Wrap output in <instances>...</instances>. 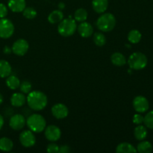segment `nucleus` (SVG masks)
Returning a JSON list of instances; mask_svg holds the SVG:
<instances>
[{
	"mask_svg": "<svg viewBox=\"0 0 153 153\" xmlns=\"http://www.w3.org/2000/svg\"><path fill=\"white\" fill-rule=\"evenodd\" d=\"M26 102L28 107L34 111H41L46 108L48 99L44 93L39 91H31L28 94Z\"/></svg>",
	"mask_w": 153,
	"mask_h": 153,
	"instance_id": "f257e3e1",
	"label": "nucleus"
},
{
	"mask_svg": "<svg viewBox=\"0 0 153 153\" xmlns=\"http://www.w3.org/2000/svg\"><path fill=\"white\" fill-rule=\"evenodd\" d=\"M116 18L111 13H102L97 20V27L103 32H109L116 26Z\"/></svg>",
	"mask_w": 153,
	"mask_h": 153,
	"instance_id": "f03ea898",
	"label": "nucleus"
},
{
	"mask_svg": "<svg viewBox=\"0 0 153 153\" xmlns=\"http://www.w3.org/2000/svg\"><path fill=\"white\" fill-rule=\"evenodd\" d=\"M28 128L34 133H40L44 131L46 127V121L42 115L33 114L30 115L26 120Z\"/></svg>",
	"mask_w": 153,
	"mask_h": 153,
	"instance_id": "7ed1b4c3",
	"label": "nucleus"
},
{
	"mask_svg": "<svg viewBox=\"0 0 153 153\" xmlns=\"http://www.w3.org/2000/svg\"><path fill=\"white\" fill-rule=\"evenodd\" d=\"M77 29V25L74 19L72 17L63 19L58 24V31L63 37H70L73 35Z\"/></svg>",
	"mask_w": 153,
	"mask_h": 153,
	"instance_id": "20e7f679",
	"label": "nucleus"
},
{
	"mask_svg": "<svg viewBox=\"0 0 153 153\" xmlns=\"http://www.w3.org/2000/svg\"><path fill=\"white\" fill-rule=\"evenodd\" d=\"M148 63L147 58L143 53L136 52L131 54L128 59V64L131 70H140L146 67Z\"/></svg>",
	"mask_w": 153,
	"mask_h": 153,
	"instance_id": "39448f33",
	"label": "nucleus"
},
{
	"mask_svg": "<svg viewBox=\"0 0 153 153\" xmlns=\"http://www.w3.org/2000/svg\"><path fill=\"white\" fill-rule=\"evenodd\" d=\"M14 32V25L13 22L8 19L1 18L0 19V37L7 39L11 37Z\"/></svg>",
	"mask_w": 153,
	"mask_h": 153,
	"instance_id": "423d86ee",
	"label": "nucleus"
},
{
	"mask_svg": "<svg viewBox=\"0 0 153 153\" xmlns=\"http://www.w3.org/2000/svg\"><path fill=\"white\" fill-rule=\"evenodd\" d=\"M29 49V44L25 39H18L12 45V52L18 56H23Z\"/></svg>",
	"mask_w": 153,
	"mask_h": 153,
	"instance_id": "0eeeda50",
	"label": "nucleus"
},
{
	"mask_svg": "<svg viewBox=\"0 0 153 153\" xmlns=\"http://www.w3.org/2000/svg\"><path fill=\"white\" fill-rule=\"evenodd\" d=\"M19 142L22 146L25 148H29L35 144L36 137L32 131L25 130L21 132L19 135Z\"/></svg>",
	"mask_w": 153,
	"mask_h": 153,
	"instance_id": "6e6552de",
	"label": "nucleus"
},
{
	"mask_svg": "<svg viewBox=\"0 0 153 153\" xmlns=\"http://www.w3.org/2000/svg\"><path fill=\"white\" fill-rule=\"evenodd\" d=\"M133 108L138 113H144L149 110V103L147 99L143 96H137L133 100Z\"/></svg>",
	"mask_w": 153,
	"mask_h": 153,
	"instance_id": "1a4fd4ad",
	"label": "nucleus"
},
{
	"mask_svg": "<svg viewBox=\"0 0 153 153\" xmlns=\"http://www.w3.org/2000/svg\"><path fill=\"white\" fill-rule=\"evenodd\" d=\"M44 130L45 137L49 141L55 142L61 138V131L59 127L55 125H50L46 127Z\"/></svg>",
	"mask_w": 153,
	"mask_h": 153,
	"instance_id": "9d476101",
	"label": "nucleus"
},
{
	"mask_svg": "<svg viewBox=\"0 0 153 153\" xmlns=\"http://www.w3.org/2000/svg\"><path fill=\"white\" fill-rule=\"evenodd\" d=\"M26 124V120L23 115L19 114H14L10 118L9 120V126L12 129L15 131H19V130L22 129L24 126Z\"/></svg>",
	"mask_w": 153,
	"mask_h": 153,
	"instance_id": "9b49d317",
	"label": "nucleus"
},
{
	"mask_svg": "<svg viewBox=\"0 0 153 153\" xmlns=\"http://www.w3.org/2000/svg\"><path fill=\"white\" fill-rule=\"evenodd\" d=\"M52 114L56 119H64L69 114L68 108L63 103H57L52 106Z\"/></svg>",
	"mask_w": 153,
	"mask_h": 153,
	"instance_id": "f8f14e48",
	"label": "nucleus"
},
{
	"mask_svg": "<svg viewBox=\"0 0 153 153\" xmlns=\"http://www.w3.org/2000/svg\"><path fill=\"white\" fill-rule=\"evenodd\" d=\"M77 30L79 35L85 38L90 37L94 34V28H93L92 25L85 21L80 22L79 25L77 27Z\"/></svg>",
	"mask_w": 153,
	"mask_h": 153,
	"instance_id": "ddd939ff",
	"label": "nucleus"
},
{
	"mask_svg": "<svg viewBox=\"0 0 153 153\" xmlns=\"http://www.w3.org/2000/svg\"><path fill=\"white\" fill-rule=\"evenodd\" d=\"M7 5L11 11L20 13L26 7V1L25 0H8Z\"/></svg>",
	"mask_w": 153,
	"mask_h": 153,
	"instance_id": "4468645a",
	"label": "nucleus"
},
{
	"mask_svg": "<svg viewBox=\"0 0 153 153\" xmlns=\"http://www.w3.org/2000/svg\"><path fill=\"white\" fill-rule=\"evenodd\" d=\"M92 7L97 13H105L108 7V0H93Z\"/></svg>",
	"mask_w": 153,
	"mask_h": 153,
	"instance_id": "2eb2a0df",
	"label": "nucleus"
},
{
	"mask_svg": "<svg viewBox=\"0 0 153 153\" xmlns=\"http://www.w3.org/2000/svg\"><path fill=\"white\" fill-rule=\"evenodd\" d=\"M25 102H26V97L22 93H14L10 97V103L14 107H22L25 105Z\"/></svg>",
	"mask_w": 153,
	"mask_h": 153,
	"instance_id": "dca6fc26",
	"label": "nucleus"
},
{
	"mask_svg": "<svg viewBox=\"0 0 153 153\" xmlns=\"http://www.w3.org/2000/svg\"><path fill=\"white\" fill-rule=\"evenodd\" d=\"M111 61L114 65L117 67H122L126 64V59L125 55L120 52H114L111 56Z\"/></svg>",
	"mask_w": 153,
	"mask_h": 153,
	"instance_id": "f3484780",
	"label": "nucleus"
},
{
	"mask_svg": "<svg viewBox=\"0 0 153 153\" xmlns=\"http://www.w3.org/2000/svg\"><path fill=\"white\" fill-rule=\"evenodd\" d=\"M12 68L8 61L0 60V77L7 78L11 73Z\"/></svg>",
	"mask_w": 153,
	"mask_h": 153,
	"instance_id": "a211bd4d",
	"label": "nucleus"
},
{
	"mask_svg": "<svg viewBox=\"0 0 153 153\" xmlns=\"http://www.w3.org/2000/svg\"><path fill=\"white\" fill-rule=\"evenodd\" d=\"M136 152L137 149H135V147L127 142L120 143L116 148V152L117 153H132Z\"/></svg>",
	"mask_w": 153,
	"mask_h": 153,
	"instance_id": "6ab92c4d",
	"label": "nucleus"
},
{
	"mask_svg": "<svg viewBox=\"0 0 153 153\" xmlns=\"http://www.w3.org/2000/svg\"><path fill=\"white\" fill-rule=\"evenodd\" d=\"M64 19V13L61 10H55L48 16V21L51 24L59 23Z\"/></svg>",
	"mask_w": 153,
	"mask_h": 153,
	"instance_id": "aec40b11",
	"label": "nucleus"
},
{
	"mask_svg": "<svg viewBox=\"0 0 153 153\" xmlns=\"http://www.w3.org/2000/svg\"><path fill=\"white\" fill-rule=\"evenodd\" d=\"M134 137L137 140H143L147 136V129L146 126H143L141 124L137 125L134 130Z\"/></svg>",
	"mask_w": 153,
	"mask_h": 153,
	"instance_id": "412c9836",
	"label": "nucleus"
},
{
	"mask_svg": "<svg viewBox=\"0 0 153 153\" xmlns=\"http://www.w3.org/2000/svg\"><path fill=\"white\" fill-rule=\"evenodd\" d=\"M13 147V143L8 137H1L0 139V150L3 152H10Z\"/></svg>",
	"mask_w": 153,
	"mask_h": 153,
	"instance_id": "4be33fe9",
	"label": "nucleus"
},
{
	"mask_svg": "<svg viewBox=\"0 0 153 153\" xmlns=\"http://www.w3.org/2000/svg\"><path fill=\"white\" fill-rule=\"evenodd\" d=\"M6 85L10 90H16L19 88L20 81L16 76L10 75V76H7V79H6Z\"/></svg>",
	"mask_w": 153,
	"mask_h": 153,
	"instance_id": "5701e85b",
	"label": "nucleus"
},
{
	"mask_svg": "<svg viewBox=\"0 0 153 153\" xmlns=\"http://www.w3.org/2000/svg\"><path fill=\"white\" fill-rule=\"evenodd\" d=\"M137 152L140 153H150L152 152L153 147L150 142L149 141H141L137 144Z\"/></svg>",
	"mask_w": 153,
	"mask_h": 153,
	"instance_id": "b1692460",
	"label": "nucleus"
},
{
	"mask_svg": "<svg viewBox=\"0 0 153 153\" xmlns=\"http://www.w3.org/2000/svg\"><path fill=\"white\" fill-rule=\"evenodd\" d=\"M88 13L86 9L79 8L75 11L74 13V19L77 22H82L86 21L88 19Z\"/></svg>",
	"mask_w": 153,
	"mask_h": 153,
	"instance_id": "393cba45",
	"label": "nucleus"
},
{
	"mask_svg": "<svg viewBox=\"0 0 153 153\" xmlns=\"http://www.w3.org/2000/svg\"><path fill=\"white\" fill-rule=\"evenodd\" d=\"M141 33L138 31V30L133 29L130 31L128 34V40L130 43H139L141 40Z\"/></svg>",
	"mask_w": 153,
	"mask_h": 153,
	"instance_id": "a878e982",
	"label": "nucleus"
},
{
	"mask_svg": "<svg viewBox=\"0 0 153 153\" xmlns=\"http://www.w3.org/2000/svg\"><path fill=\"white\" fill-rule=\"evenodd\" d=\"M94 42L97 46H103L106 43V37L102 32H96L94 35Z\"/></svg>",
	"mask_w": 153,
	"mask_h": 153,
	"instance_id": "bb28decb",
	"label": "nucleus"
},
{
	"mask_svg": "<svg viewBox=\"0 0 153 153\" xmlns=\"http://www.w3.org/2000/svg\"><path fill=\"white\" fill-rule=\"evenodd\" d=\"M22 14H23L24 17H25L28 19H32L37 16V11L35 9L32 7H25L22 11Z\"/></svg>",
	"mask_w": 153,
	"mask_h": 153,
	"instance_id": "cd10ccee",
	"label": "nucleus"
},
{
	"mask_svg": "<svg viewBox=\"0 0 153 153\" xmlns=\"http://www.w3.org/2000/svg\"><path fill=\"white\" fill-rule=\"evenodd\" d=\"M143 123L146 128L153 129V111L148 112L146 116L143 117Z\"/></svg>",
	"mask_w": 153,
	"mask_h": 153,
	"instance_id": "c85d7f7f",
	"label": "nucleus"
},
{
	"mask_svg": "<svg viewBox=\"0 0 153 153\" xmlns=\"http://www.w3.org/2000/svg\"><path fill=\"white\" fill-rule=\"evenodd\" d=\"M31 88H32L31 84L28 81H24L19 85V89L22 94H28L31 92Z\"/></svg>",
	"mask_w": 153,
	"mask_h": 153,
	"instance_id": "c756f323",
	"label": "nucleus"
},
{
	"mask_svg": "<svg viewBox=\"0 0 153 153\" xmlns=\"http://www.w3.org/2000/svg\"><path fill=\"white\" fill-rule=\"evenodd\" d=\"M46 151L49 153H58V151H59V146L56 143L52 142L47 146Z\"/></svg>",
	"mask_w": 153,
	"mask_h": 153,
	"instance_id": "7c9ffc66",
	"label": "nucleus"
},
{
	"mask_svg": "<svg viewBox=\"0 0 153 153\" xmlns=\"http://www.w3.org/2000/svg\"><path fill=\"white\" fill-rule=\"evenodd\" d=\"M132 121L135 125H140L143 123V117L140 114H135L133 116Z\"/></svg>",
	"mask_w": 153,
	"mask_h": 153,
	"instance_id": "2f4dec72",
	"label": "nucleus"
},
{
	"mask_svg": "<svg viewBox=\"0 0 153 153\" xmlns=\"http://www.w3.org/2000/svg\"><path fill=\"white\" fill-rule=\"evenodd\" d=\"M8 10L5 4L0 3V18H4L7 15Z\"/></svg>",
	"mask_w": 153,
	"mask_h": 153,
	"instance_id": "473e14b6",
	"label": "nucleus"
},
{
	"mask_svg": "<svg viewBox=\"0 0 153 153\" xmlns=\"http://www.w3.org/2000/svg\"><path fill=\"white\" fill-rule=\"evenodd\" d=\"M70 152V146L67 145H62V146H59V151L58 152L60 153H68Z\"/></svg>",
	"mask_w": 153,
	"mask_h": 153,
	"instance_id": "72a5a7b5",
	"label": "nucleus"
},
{
	"mask_svg": "<svg viewBox=\"0 0 153 153\" xmlns=\"http://www.w3.org/2000/svg\"><path fill=\"white\" fill-rule=\"evenodd\" d=\"M3 52H4V54H7V55H8V54L11 53L12 49H10V48L9 47V46H4V49H3Z\"/></svg>",
	"mask_w": 153,
	"mask_h": 153,
	"instance_id": "f704fd0d",
	"label": "nucleus"
},
{
	"mask_svg": "<svg viewBox=\"0 0 153 153\" xmlns=\"http://www.w3.org/2000/svg\"><path fill=\"white\" fill-rule=\"evenodd\" d=\"M3 125H4V118H3V117L0 114V129H1Z\"/></svg>",
	"mask_w": 153,
	"mask_h": 153,
	"instance_id": "c9c22d12",
	"label": "nucleus"
},
{
	"mask_svg": "<svg viewBox=\"0 0 153 153\" xmlns=\"http://www.w3.org/2000/svg\"><path fill=\"white\" fill-rule=\"evenodd\" d=\"M58 6H59V7H60V9H63V8H64V7H65V4H64V3H60L59 4H58Z\"/></svg>",
	"mask_w": 153,
	"mask_h": 153,
	"instance_id": "e433bc0d",
	"label": "nucleus"
},
{
	"mask_svg": "<svg viewBox=\"0 0 153 153\" xmlns=\"http://www.w3.org/2000/svg\"><path fill=\"white\" fill-rule=\"evenodd\" d=\"M3 100H4V99H3V96L0 94V105L3 102Z\"/></svg>",
	"mask_w": 153,
	"mask_h": 153,
	"instance_id": "4c0bfd02",
	"label": "nucleus"
}]
</instances>
